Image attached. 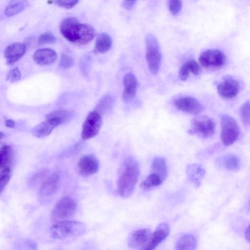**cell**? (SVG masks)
I'll list each match as a JSON object with an SVG mask.
<instances>
[{
    "mask_svg": "<svg viewBox=\"0 0 250 250\" xmlns=\"http://www.w3.org/2000/svg\"><path fill=\"white\" fill-rule=\"evenodd\" d=\"M14 155L13 150L10 145L0 146V169L9 167Z\"/></svg>",
    "mask_w": 250,
    "mask_h": 250,
    "instance_id": "obj_27",
    "label": "cell"
},
{
    "mask_svg": "<svg viewBox=\"0 0 250 250\" xmlns=\"http://www.w3.org/2000/svg\"><path fill=\"white\" fill-rule=\"evenodd\" d=\"M215 131V123L208 116L200 115L192 119L188 133L202 138L211 137Z\"/></svg>",
    "mask_w": 250,
    "mask_h": 250,
    "instance_id": "obj_6",
    "label": "cell"
},
{
    "mask_svg": "<svg viewBox=\"0 0 250 250\" xmlns=\"http://www.w3.org/2000/svg\"><path fill=\"white\" fill-rule=\"evenodd\" d=\"M175 107L179 110L193 115L199 114L203 109V106L196 99L184 96L176 99L174 102Z\"/></svg>",
    "mask_w": 250,
    "mask_h": 250,
    "instance_id": "obj_14",
    "label": "cell"
},
{
    "mask_svg": "<svg viewBox=\"0 0 250 250\" xmlns=\"http://www.w3.org/2000/svg\"><path fill=\"white\" fill-rule=\"evenodd\" d=\"M102 122L101 115L97 110L89 113L82 126V138L87 140L96 136L101 128Z\"/></svg>",
    "mask_w": 250,
    "mask_h": 250,
    "instance_id": "obj_9",
    "label": "cell"
},
{
    "mask_svg": "<svg viewBox=\"0 0 250 250\" xmlns=\"http://www.w3.org/2000/svg\"><path fill=\"white\" fill-rule=\"evenodd\" d=\"M29 0H10L4 9V14L7 17L16 15L27 6Z\"/></svg>",
    "mask_w": 250,
    "mask_h": 250,
    "instance_id": "obj_23",
    "label": "cell"
},
{
    "mask_svg": "<svg viewBox=\"0 0 250 250\" xmlns=\"http://www.w3.org/2000/svg\"><path fill=\"white\" fill-rule=\"evenodd\" d=\"M217 164L220 167L229 170L236 171L241 167L240 159L232 154L226 155L218 158Z\"/></svg>",
    "mask_w": 250,
    "mask_h": 250,
    "instance_id": "obj_22",
    "label": "cell"
},
{
    "mask_svg": "<svg viewBox=\"0 0 250 250\" xmlns=\"http://www.w3.org/2000/svg\"><path fill=\"white\" fill-rule=\"evenodd\" d=\"M140 167L132 157H126L122 164L117 180V192L123 198L130 196L133 192L140 176Z\"/></svg>",
    "mask_w": 250,
    "mask_h": 250,
    "instance_id": "obj_1",
    "label": "cell"
},
{
    "mask_svg": "<svg viewBox=\"0 0 250 250\" xmlns=\"http://www.w3.org/2000/svg\"><path fill=\"white\" fill-rule=\"evenodd\" d=\"M197 246V240L195 236L190 233L182 235L177 240L175 249L176 250H193Z\"/></svg>",
    "mask_w": 250,
    "mask_h": 250,
    "instance_id": "obj_24",
    "label": "cell"
},
{
    "mask_svg": "<svg viewBox=\"0 0 250 250\" xmlns=\"http://www.w3.org/2000/svg\"><path fill=\"white\" fill-rule=\"evenodd\" d=\"M164 181L158 175L150 172V174L141 183L140 187L143 190H148L160 186Z\"/></svg>",
    "mask_w": 250,
    "mask_h": 250,
    "instance_id": "obj_28",
    "label": "cell"
},
{
    "mask_svg": "<svg viewBox=\"0 0 250 250\" xmlns=\"http://www.w3.org/2000/svg\"><path fill=\"white\" fill-rule=\"evenodd\" d=\"M113 102V99L110 95L104 97L98 104L97 110L101 115L109 109Z\"/></svg>",
    "mask_w": 250,
    "mask_h": 250,
    "instance_id": "obj_30",
    "label": "cell"
},
{
    "mask_svg": "<svg viewBox=\"0 0 250 250\" xmlns=\"http://www.w3.org/2000/svg\"><path fill=\"white\" fill-rule=\"evenodd\" d=\"M200 64L206 68H218L226 62L224 53L219 49H208L202 52L199 57Z\"/></svg>",
    "mask_w": 250,
    "mask_h": 250,
    "instance_id": "obj_10",
    "label": "cell"
},
{
    "mask_svg": "<svg viewBox=\"0 0 250 250\" xmlns=\"http://www.w3.org/2000/svg\"><path fill=\"white\" fill-rule=\"evenodd\" d=\"M240 116L243 123L246 125L250 124V103L248 101L240 108Z\"/></svg>",
    "mask_w": 250,
    "mask_h": 250,
    "instance_id": "obj_31",
    "label": "cell"
},
{
    "mask_svg": "<svg viewBox=\"0 0 250 250\" xmlns=\"http://www.w3.org/2000/svg\"><path fill=\"white\" fill-rule=\"evenodd\" d=\"M60 30L62 35L67 40L81 45L88 43L95 36L94 30L92 26L80 23L73 17L63 20L61 23Z\"/></svg>",
    "mask_w": 250,
    "mask_h": 250,
    "instance_id": "obj_2",
    "label": "cell"
},
{
    "mask_svg": "<svg viewBox=\"0 0 250 250\" xmlns=\"http://www.w3.org/2000/svg\"><path fill=\"white\" fill-rule=\"evenodd\" d=\"M152 234L149 229L136 230L129 237L128 245L132 249L146 250L150 242Z\"/></svg>",
    "mask_w": 250,
    "mask_h": 250,
    "instance_id": "obj_12",
    "label": "cell"
},
{
    "mask_svg": "<svg viewBox=\"0 0 250 250\" xmlns=\"http://www.w3.org/2000/svg\"><path fill=\"white\" fill-rule=\"evenodd\" d=\"M4 137V134L0 131V140L2 139Z\"/></svg>",
    "mask_w": 250,
    "mask_h": 250,
    "instance_id": "obj_41",
    "label": "cell"
},
{
    "mask_svg": "<svg viewBox=\"0 0 250 250\" xmlns=\"http://www.w3.org/2000/svg\"><path fill=\"white\" fill-rule=\"evenodd\" d=\"M170 232V227L166 223H160L152 234L150 242L146 250H153L164 241Z\"/></svg>",
    "mask_w": 250,
    "mask_h": 250,
    "instance_id": "obj_18",
    "label": "cell"
},
{
    "mask_svg": "<svg viewBox=\"0 0 250 250\" xmlns=\"http://www.w3.org/2000/svg\"><path fill=\"white\" fill-rule=\"evenodd\" d=\"M146 45V58L150 72L155 75L159 71L162 56L159 42L152 34H148L145 38Z\"/></svg>",
    "mask_w": 250,
    "mask_h": 250,
    "instance_id": "obj_4",
    "label": "cell"
},
{
    "mask_svg": "<svg viewBox=\"0 0 250 250\" xmlns=\"http://www.w3.org/2000/svg\"><path fill=\"white\" fill-rule=\"evenodd\" d=\"M124 89L122 98L124 101L129 102L135 97L138 87V81L136 77L132 74H126L123 80Z\"/></svg>",
    "mask_w": 250,
    "mask_h": 250,
    "instance_id": "obj_17",
    "label": "cell"
},
{
    "mask_svg": "<svg viewBox=\"0 0 250 250\" xmlns=\"http://www.w3.org/2000/svg\"><path fill=\"white\" fill-rule=\"evenodd\" d=\"M26 46L22 42H14L6 47L4 54L6 62L11 64L19 60L24 54Z\"/></svg>",
    "mask_w": 250,
    "mask_h": 250,
    "instance_id": "obj_16",
    "label": "cell"
},
{
    "mask_svg": "<svg viewBox=\"0 0 250 250\" xmlns=\"http://www.w3.org/2000/svg\"><path fill=\"white\" fill-rule=\"evenodd\" d=\"M220 138L222 143L226 146L233 144L238 138L240 128L237 121L231 116L223 115L220 119Z\"/></svg>",
    "mask_w": 250,
    "mask_h": 250,
    "instance_id": "obj_5",
    "label": "cell"
},
{
    "mask_svg": "<svg viewBox=\"0 0 250 250\" xmlns=\"http://www.w3.org/2000/svg\"><path fill=\"white\" fill-rule=\"evenodd\" d=\"M85 230V226L83 223L65 220L53 224L50 228V232L53 239L62 240L81 235Z\"/></svg>",
    "mask_w": 250,
    "mask_h": 250,
    "instance_id": "obj_3",
    "label": "cell"
},
{
    "mask_svg": "<svg viewBox=\"0 0 250 250\" xmlns=\"http://www.w3.org/2000/svg\"><path fill=\"white\" fill-rule=\"evenodd\" d=\"M200 73L199 64L196 61L190 60L184 63L180 67L178 76L181 81H185L188 78L190 73L198 75Z\"/></svg>",
    "mask_w": 250,
    "mask_h": 250,
    "instance_id": "obj_21",
    "label": "cell"
},
{
    "mask_svg": "<svg viewBox=\"0 0 250 250\" xmlns=\"http://www.w3.org/2000/svg\"><path fill=\"white\" fill-rule=\"evenodd\" d=\"M245 238L248 242L250 241V229L249 226L246 229L245 232Z\"/></svg>",
    "mask_w": 250,
    "mask_h": 250,
    "instance_id": "obj_40",
    "label": "cell"
},
{
    "mask_svg": "<svg viewBox=\"0 0 250 250\" xmlns=\"http://www.w3.org/2000/svg\"><path fill=\"white\" fill-rule=\"evenodd\" d=\"M100 167L97 158L92 154L82 156L77 163V170L82 176L88 177L96 173Z\"/></svg>",
    "mask_w": 250,
    "mask_h": 250,
    "instance_id": "obj_11",
    "label": "cell"
},
{
    "mask_svg": "<svg viewBox=\"0 0 250 250\" xmlns=\"http://www.w3.org/2000/svg\"><path fill=\"white\" fill-rule=\"evenodd\" d=\"M111 44L110 37L106 33H102L97 37L94 51L100 53L106 52L110 48Z\"/></svg>",
    "mask_w": 250,
    "mask_h": 250,
    "instance_id": "obj_26",
    "label": "cell"
},
{
    "mask_svg": "<svg viewBox=\"0 0 250 250\" xmlns=\"http://www.w3.org/2000/svg\"><path fill=\"white\" fill-rule=\"evenodd\" d=\"M74 64V61L71 56L65 54L61 55L59 64L62 68L68 69L71 67Z\"/></svg>",
    "mask_w": 250,
    "mask_h": 250,
    "instance_id": "obj_36",
    "label": "cell"
},
{
    "mask_svg": "<svg viewBox=\"0 0 250 250\" xmlns=\"http://www.w3.org/2000/svg\"><path fill=\"white\" fill-rule=\"evenodd\" d=\"M150 172L157 174L165 181L167 173L165 159L162 157H155L152 162Z\"/></svg>",
    "mask_w": 250,
    "mask_h": 250,
    "instance_id": "obj_25",
    "label": "cell"
},
{
    "mask_svg": "<svg viewBox=\"0 0 250 250\" xmlns=\"http://www.w3.org/2000/svg\"><path fill=\"white\" fill-rule=\"evenodd\" d=\"M33 58L39 65H47L53 63L56 60L57 54L51 48H40L34 52Z\"/></svg>",
    "mask_w": 250,
    "mask_h": 250,
    "instance_id": "obj_19",
    "label": "cell"
},
{
    "mask_svg": "<svg viewBox=\"0 0 250 250\" xmlns=\"http://www.w3.org/2000/svg\"><path fill=\"white\" fill-rule=\"evenodd\" d=\"M61 177L54 172L47 176L43 181L38 192V198L42 203L48 202L56 195L60 188Z\"/></svg>",
    "mask_w": 250,
    "mask_h": 250,
    "instance_id": "obj_8",
    "label": "cell"
},
{
    "mask_svg": "<svg viewBox=\"0 0 250 250\" xmlns=\"http://www.w3.org/2000/svg\"><path fill=\"white\" fill-rule=\"evenodd\" d=\"M238 81L232 77H227L217 84L218 94L222 97L229 99L235 97L240 91Z\"/></svg>",
    "mask_w": 250,
    "mask_h": 250,
    "instance_id": "obj_13",
    "label": "cell"
},
{
    "mask_svg": "<svg viewBox=\"0 0 250 250\" xmlns=\"http://www.w3.org/2000/svg\"><path fill=\"white\" fill-rule=\"evenodd\" d=\"M186 172L188 179L197 187L200 186L201 181L205 175V169L198 164H191L187 166Z\"/></svg>",
    "mask_w": 250,
    "mask_h": 250,
    "instance_id": "obj_20",
    "label": "cell"
},
{
    "mask_svg": "<svg viewBox=\"0 0 250 250\" xmlns=\"http://www.w3.org/2000/svg\"><path fill=\"white\" fill-rule=\"evenodd\" d=\"M46 120L37 125L32 129L33 135L37 138H42L49 135L58 125L63 124L62 121L56 117H45Z\"/></svg>",
    "mask_w": 250,
    "mask_h": 250,
    "instance_id": "obj_15",
    "label": "cell"
},
{
    "mask_svg": "<svg viewBox=\"0 0 250 250\" xmlns=\"http://www.w3.org/2000/svg\"><path fill=\"white\" fill-rule=\"evenodd\" d=\"M167 3L171 15L176 16L180 12L182 7L181 0H167Z\"/></svg>",
    "mask_w": 250,
    "mask_h": 250,
    "instance_id": "obj_33",
    "label": "cell"
},
{
    "mask_svg": "<svg viewBox=\"0 0 250 250\" xmlns=\"http://www.w3.org/2000/svg\"><path fill=\"white\" fill-rule=\"evenodd\" d=\"M136 1V0H124L123 6L126 9H130L134 5Z\"/></svg>",
    "mask_w": 250,
    "mask_h": 250,
    "instance_id": "obj_38",
    "label": "cell"
},
{
    "mask_svg": "<svg viewBox=\"0 0 250 250\" xmlns=\"http://www.w3.org/2000/svg\"><path fill=\"white\" fill-rule=\"evenodd\" d=\"M77 204L74 199L65 196L59 200L54 205L51 218L57 222L67 220L75 214Z\"/></svg>",
    "mask_w": 250,
    "mask_h": 250,
    "instance_id": "obj_7",
    "label": "cell"
},
{
    "mask_svg": "<svg viewBox=\"0 0 250 250\" xmlns=\"http://www.w3.org/2000/svg\"><path fill=\"white\" fill-rule=\"evenodd\" d=\"M52 3H54L59 6L71 8L77 4L79 0H51Z\"/></svg>",
    "mask_w": 250,
    "mask_h": 250,
    "instance_id": "obj_37",
    "label": "cell"
},
{
    "mask_svg": "<svg viewBox=\"0 0 250 250\" xmlns=\"http://www.w3.org/2000/svg\"><path fill=\"white\" fill-rule=\"evenodd\" d=\"M5 125L7 127L12 128L15 126V123L11 119H7L5 121Z\"/></svg>",
    "mask_w": 250,
    "mask_h": 250,
    "instance_id": "obj_39",
    "label": "cell"
},
{
    "mask_svg": "<svg viewBox=\"0 0 250 250\" xmlns=\"http://www.w3.org/2000/svg\"><path fill=\"white\" fill-rule=\"evenodd\" d=\"M71 113L65 110H57L52 111L46 115L45 117H53L61 119L64 123L71 117Z\"/></svg>",
    "mask_w": 250,
    "mask_h": 250,
    "instance_id": "obj_32",
    "label": "cell"
},
{
    "mask_svg": "<svg viewBox=\"0 0 250 250\" xmlns=\"http://www.w3.org/2000/svg\"><path fill=\"white\" fill-rule=\"evenodd\" d=\"M11 174V170L9 167L3 168L0 171V194L8 184Z\"/></svg>",
    "mask_w": 250,
    "mask_h": 250,
    "instance_id": "obj_29",
    "label": "cell"
},
{
    "mask_svg": "<svg viewBox=\"0 0 250 250\" xmlns=\"http://www.w3.org/2000/svg\"><path fill=\"white\" fill-rule=\"evenodd\" d=\"M21 72L18 67L14 68L8 72L6 80L11 83L16 82L21 79Z\"/></svg>",
    "mask_w": 250,
    "mask_h": 250,
    "instance_id": "obj_34",
    "label": "cell"
},
{
    "mask_svg": "<svg viewBox=\"0 0 250 250\" xmlns=\"http://www.w3.org/2000/svg\"><path fill=\"white\" fill-rule=\"evenodd\" d=\"M55 37L50 32H45L41 35L38 38V43L40 44L52 43L56 42Z\"/></svg>",
    "mask_w": 250,
    "mask_h": 250,
    "instance_id": "obj_35",
    "label": "cell"
}]
</instances>
